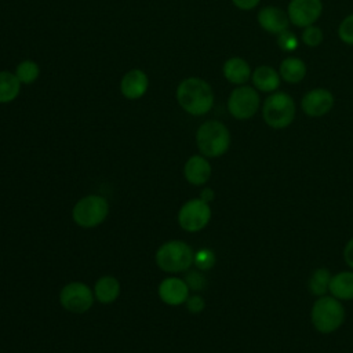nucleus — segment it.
<instances>
[{
	"mask_svg": "<svg viewBox=\"0 0 353 353\" xmlns=\"http://www.w3.org/2000/svg\"><path fill=\"white\" fill-rule=\"evenodd\" d=\"M175 98L178 105L192 116H204L207 114L215 101L212 87L208 81L200 77H186L183 79L176 90Z\"/></svg>",
	"mask_w": 353,
	"mask_h": 353,
	"instance_id": "1",
	"label": "nucleus"
},
{
	"mask_svg": "<svg viewBox=\"0 0 353 353\" xmlns=\"http://www.w3.org/2000/svg\"><path fill=\"white\" fill-rule=\"evenodd\" d=\"M323 39H324L323 30L316 25H310V26L303 28V32L301 34L302 43L307 47H312V48L319 47L323 43Z\"/></svg>",
	"mask_w": 353,
	"mask_h": 353,
	"instance_id": "25",
	"label": "nucleus"
},
{
	"mask_svg": "<svg viewBox=\"0 0 353 353\" xmlns=\"http://www.w3.org/2000/svg\"><path fill=\"white\" fill-rule=\"evenodd\" d=\"M310 320L320 334H331L336 331L345 321V307L342 301L332 295L319 296L312 306Z\"/></svg>",
	"mask_w": 353,
	"mask_h": 353,
	"instance_id": "3",
	"label": "nucleus"
},
{
	"mask_svg": "<svg viewBox=\"0 0 353 353\" xmlns=\"http://www.w3.org/2000/svg\"><path fill=\"white\" fill-rule=\"evenodd\" d=\"M14 73L21 84H33L40 76V66L33 59H23L15 66Z\"/></svg>",
	"mask_w": 353,
	"mask_h": 353,
	"instance_id": "23",
	"label": "nucleus"
},
{
	"mask_svg": "<svg viewBox=\"0 0 353 353\" xmlns=\"http://www.w3.org/2000/svg\"><path fill=\"white\" fill-rule=\"evenodd\" d=\"M211 219V207L204 200L190 199L178 211L179 226L190 233L203 230Z\"/></svg>",
	"mask_w": 353,
	"mask_h": 353,
	"instance_id": "8",
	"label": "nucleus"
},
{
	"mask_svg": "<svg viewBox=\"0 0 353 353\" xmlns=\"http://www.w3.org/2000/svg\"><path fill=\"white\" fill-rule=\"evenodd\" d=\"M194 252L192 247L182 240H171L161 244L154 255L157 266L167 273H181L193 265Z\"/></svg>",
	"mask_w": 353,
	"mask_h": 353,
	"instance_id": "5",
	"label": "nucleus"
},
{
	"mask_svg": "<svg viewBox=\"0 0 353 353\" xmlns=\"http://www.w3.org/2000/svg\"><path fill=\"white\" fill-rule=\"evenodd\" d=\"M334 101V95L330 90L317 87L302 97L301 109L309 117H321L332 109Z\"/></svg>",
	"mask_w": 353,
	"mask_h": 353,
	"instance_id": "11",
	"label": "nucleus"
},
{
	"mask_svg": "<svg viewBox=\"0 0 353 353\" xmlns=\"http://www.w3.org/2000/svg\"><path fill=\"white\" fill-rule=\"evenodd\" d=\"M226 106L230 116L236 120H248L259 110V92L258 90L247 84L237 85L229 94Z\"/></svg>",
	"mask_w": 353,
	"mask_h": 353,
	"instance_id": "7",
	"label": "nucleus"
},
{
	"mask_svg": "<svg viewBox=\"0 0 353 353\" xmlns=\"http://www.w3.org/2000/svg\"><path fill=\"white\" fill-rule=\"evenodd\" d=\"M328 292L339 301L353 299V270L339 272L332 274Z\"/></svg>",
	"mask_w": 353,
	"mask_h": 353,
	"instance_id": "19",
	"label": "nucleus"
},
{
	"mask_svg": "<svg viewBox=\"0 0 353 353\" xmlns=\"http://www.w3.org/2000/svg\"><path fill=\"white\" fill-rule=\"evenodd\" d=\"M196 143L203 156L219 157L229 150L230 132L222 121L207 120L196 131Z\"/></svg>",
	"mask_w": 353,
	"mask_h": 353,
	"instance_id": "2",
	"label": "nucleus"
},
{
	"mask_svg": "<svg viewBox=\"0 0 353 353\" xmlns=\"http://www.w3.org/2000/svg\"><path fill=\"white\" fill-rule=\"evenodd\" d=\"M149 88V77L142 69H131L120 80V92L125 99H141Z\"/></svg>",
	"mask_w": 353,
	"mask_h": 353,
	"instance_id": "12",
	"label": "nucleus"
},
{
	"mask_svg": "<svg viewBox=\"0 0 353 353\" xmlns=\"http://www.w3.org/2000/svg\"><path fill=\"white\" fill-rule=\"evenodd\" d=\"M222 74L230 84L243 85L251 80L252 69L245 59L240 57H230L223 62Z\"/></svg>",
	"mask_w": 353,
	"mask_h": 353,
	"instance_id": "16",
	"label": "nucleus"
},
{
	"mask_svg": "<svg viewBox=\"0 0 353 353\" xmlns=\"http://www.w3.org/2000/svg\"><path fill=\"white\" fill-rule=\"evenodd\" d=\"M109 214V204L103 196L87 194L81 197L72 210L73 221L85 229L101 225Z\"/></svg>",
	"mask_w": 353,
	"mask_h": 353,
	"instance_id": "6",
	"label": "nucleus"
},
{
	"mask_svg": "<svg viewBox=\"0 0 353 353\" xmlns=\"http://www.w3.org/2000/svg\"><path fill=\"white\" fill-rule=\"evenodd\" d=\"M232 3L241 11H250L254 10L261 3V0H232Z\"/></svg>",
	"mask_w": 353,
	"mask_h": 353,
	"instance_id": "30",
	"label": "nucleus"
},
{
	"mask_svg": "<svg viewBox=\"0 0 353 353\" xmlns=\"http://www.w3.org/2000/svg\"><path fill=\"white\" fill-rule=\"evenodd\" d=\"M343 259L346 265L353 270V239H350L343 248Z\"/></svg>",
	"mask_w": 353,
	"mask_h": 353,
	"instance_id": "31",
	"label": "nucleus"
},
{
	"mask_svg": "<svg viewBox=\"0 0 353 353\" xmlns=\"http://www.w3.org/2000/svg\"><path fill=\"white\" fill-rule=\"evenodd\" d=\"M185 303H186V309H188L192 314H199V313H201V312L204 310V307H205L204 298H203L201 295H199V294L189 296Z\"/></svg>",
	"mask_w": 353,
	"mask_h": 353,
	"instance_id": "29",
	"label": "nucleus"
},
{
	"mask_svg": "<svg viewBox=\"0 0 353 353\" xmlns=\"http://www.w3.org/2000/svg\"><path fill=\"white\" fill-rule=\"evenodd\" d=\"M251 81L255 90L272 94L280 87L281 77L279 74V70H276L273 66L259 65L252 70Z\"/></svg>",
	"mask_w": 353,
	"mask_h": 353,
	"instance_id": "17",
	"label": "nucleus"
},
{
	"mask_svg": "<svg viewBox=\"0 0 353 353\" xmlns=\"http://www.w3.org/2000/svg\"><path fill=\"white\" fill-rule=\"evenodd\" d=\"M323 12L321 0H291L287 7L290 22L298 28L314 25Z\"/></svg>",
	"mask_w": 353,
	"mask_h": 353,
	"instance_id": "10",
	"label": "nucleus"
},
{
	"mask_svg": "<svg viewBox=\"0 0 353 353\" xmlns=\"http://www.w3.org/2000/svg\"><path fill=\"white\" fill-rule=\"evenodd\" d=\"M296 114L294 98L284 91L272 92L262 105V117L265 123L274 130H283L292 124Z\"/></svg>",
	"mask_w": 353,
	"mask_h": 353,
	"instance_id": "4",
	"label": "nucleus"
},
{
	"mask_svg": "<svg viewBox=\"0 0 353 353\" xmlns=\"http://www.w3.org/2000/svg\"><path fill=\"white\" fill-rule=\"evenodd\" d=\"M211 164L203 154L190 156L183 165V175L190 185L201 186L211 178Z\"/></svg>",
	"mask_w": 353,
	"mask_h": 353,
	"instance_id": "15",
	"label": "nucleus"
},
{
	"mask_svg": "<svg viewBox=\"0 0 353 353\" xmlns=\"http://www.w3.org/2000/svg\"><path fill=\"white\" fill-rule=\"evenodd\" d=\"M160 299L170 306H179L189 298V287L179 277H167L159 285Z\"/></svg>",
	"mask_w": 353,
	"mask_h": 353,
	"instance_id": "14",
	"label": "nucleus"
},
{
	"mask_svg": "<svg viewBox=\"0 0 353 353\" xmlns=\"http://www.w3.org/2000/svg\"><path fill=\"white\" fill-rule=\"evenodd\" d=\"M338 37L347 46H353V14L345 17L338 26Z\"/></svg>",
	"mask_w": 353,
	"mask_h": 353,
	"instance_id": "27",
	"label": "nucleus"
},
{
	"mask_svg": "<svg viewBox=\"0 0 353 353\" xmlns=\"http://www.w3.org/2000/svg\"><path fill=\"white\" fill-rule=\"evenodd\" d=\"M277 46L284 52H292L298 48L299 40L294 32L287 29V30L281 32L280 34H277Z\"/></svg>",
	"mask_w": 353,
	"mask_h": 353,
	"instance_id": "26",
	"label": "nucleus"
},
{
	"mask_svg": "<svg viewBox=\"0 0 353 353\" xmlns=\"http://www.w3.org/2000/svg\"><path fill=\"white\" fill-rule=\"evenodd\" d=\"M331 272L327 268H317L313 270V273L309 277L307 287L310 292L316 296H323L330 290V281H331Z\"/></svg>",
	"mask_w": 353,
	"mask_h": 353,
	"instance_id": "22",
	"label": "nucleus"
},
{
	"mask_svg": "<svg viewBox=\"0 0 353 353\" xmlns=\"http://www.w3.org/2000/svg\"><path fill=\"white\" fill-rule=\"evenodd\" d=\"M214 197H215V194H214V190H212L211 188H204V189L201 190V193H200V199L204 200V201L208 203V204L214 200Z\"/></svg>",
	"mask_w": 353,
	"mask_h": 353,
	"instance_id": "32",
	"label": "nucleus"
},
{
	"mask_svg": "<svg viewBox=\"0 0 353 353\" xmlns=\"http://www.w3.org/2000/svg\"><path fill=\"white\" fill-rule=\"evenodd\" d=\"M94 291L81 281H72L59 292L61 306L76 314H83L90 310L94 303Z\"/></svg>",
	"mask_w": 353,
	"mask_h": 353,
	"instance_id": "9",
	"label": "nucleus"
},
{
	"mask_svg": "<svg viewBox=\"0 0 353 353\" xmlns=\"http://www.w3.org/2000/svg\"><path fill=\"white\" fill-rule=\"evenodd\" d=\"M120 295V283L113 276H102L94 285V296L98 302L109 305Z\"/></svg>",
	"mask_w": 353,
	"mask_h": 353,
	"instance_id": "20",
	"label": "nucleus"
},
{
	"mask_svg": "<svg viewBox=\"0 0 353 353\" xmlns=\"http://www.w3.org/2000/svg\"><path fill=\"white\" fill-rule=\"evenodd\" d=\"M307 73L306 63L298 57H287L280 62L279 74L281 80L290 84L301 83Z\"/></svg>",
	"mask_w": 353,
	"mask_h": 353,
	"instance_id": "18",
	"label": "nucleus"
},
{
	"mask_svg": "<svg viewBox=\"0 0 353 353\" xmlns=\"http://www.w3.org/2000/svg\"><path fill=\"white\" fill-rule=\"evenodd\" d=\"M256 21L259 26L270 33V34H280L281 32L287 30L290 26V18L285 11L274 6H266L258 11Z\"/></svg>",
	"mask_w": 353,
	"mask_h": 353,
	"instance_id": "13",
	"label": "nucleus"
},
{
	"mask_svg": "<svg viewBox=\"0 0 353 353\" xmlns=\"http://www.w3.org/2000/svg\"><path fill=\"white\" fill-rule=\"evenodd\" d=\"M21 85L15 73L0 70V103L14 102L19 97Z\"/></svg>",
	"mask_w": 353,
	"mask_h": 353,
	"instance_id": "21",
	"label": "nucleus"
},
{
	"mask_svg": "<svg viewBox=\"0 0 353 353\" xmlns=\"http://www.w3.org/2000/svg\"><path fill=\"white\" fill-rule=\"evenodd\" d=\"M215 261H216V256H215L212 250H210V248H200L199 251L194 252L193 265L199 270H210V269L214 268Z\"/></svg>",
	"mask_w": 353,
	"mask_h": 353,
	"instance_id": "24",
	"label": "nucleus"
},
{
	"mask_svg": "<svg viewBox=\"0 0 353 353\" xmlns=\"http://www.w3.org/2000/svg\"><path fill=\"white\" fill-rule=\"evenodd\" d=\"M185 281H186L189 290H193V291H200L205 287V277L199 270L189 272L185 277Z\"/></svg>",
	"mask_w": 353,
	"mask_h": 353,
	"instance_id": "28",
	"label": "nucleus"
}]
</instances>
